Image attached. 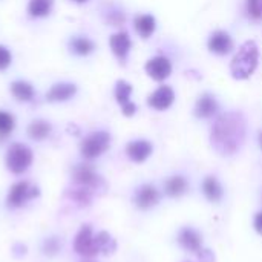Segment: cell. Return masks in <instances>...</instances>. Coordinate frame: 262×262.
Returning <instances> with one entry per match:
<instances>
[{"label":"cell","instance_id":"cell-1","mask_svg":"<svg viewBox=\"0 0 262 262\" xmlns=\"http://www.w3.org/2000/svg\"><path fill=\"white\" fill-rule=\"evenodd\" d=\"M246 118L241 112L223 114L213 124L212 144L223 155H233L244 143Z\"/></svg>","mask_w":262,"mask_h":262},{"label":"cell","instance_id":"cell-2","mask_svg":"<svg viewBox=\"0 0 262 262\" xmlns=\"http://www.w3.org/2000/svg\"><path fill=\"white\" fill-rule=\"evenodd\" d=\"M258 60H259V51H258L256 43L252 40L246 41L238 49L236 55L232 60V64H230L232 75L238 80L249 78L255 72L258 66Z\"/></svg>","mask_w":262,"mask_h":262},{"label":"cell","instance_id":"cell-3","mask_svg":"<svg viewBox=\"0 0 262 262\" xmlns=\"http://www.w3.org/2000/svg\"><path fill=\"white\" fill-rule=\"evenodd\" d=\"M31 163H32V150L28 146L15 143L8 149L6 166L12 173L15 175L23 173L25 170H28Z\"/></svg>","mask_w":262,"mask_h":262},{"label":"cell","instance_id":"cell-4","mask_svg":"<svg viewBox=\"0 0 262 262\" xmlns=\"http://www.w3.org/2000/svg\"><path fill=\"white\" fill-rule=\"evenodd\" d=\"M109 144H111V135L107 132H92L81 141L80 150L86 160H94L101 154H104Z\"/></svg>","mask_w":262,"mask_h":262},{"label":"cell","instance_id":"cell-5","mask_svg":"<svg viewBox=\"0 0 262 262\" xmlns=\"http://www.w3.org/2000/svg\"><path fill=\"white\" fill-rule=\"evenodd\" d=\"M72 177H74V183L75 184L88 187L92 192H97L100 187H103V180L94 172V169L89 164H78L74 169Z\"/></svg>","mask_w":262,"mask_h":262},{"label":"cell","instance_id":"cell-6","mask_svg":"<svg viewBox=\"0 0 262 262\" xmlns=\"http://www.w3.org/2000/svg\"><path fill=\"white\" fill-rule=\"evenodd\" d=\"M74 249L78 255L81 256H88L92 258L95 256L100 250L98 246L95 243V236H92V229L91 226H83L81 230L78 232L75 243H74Z\"/></svg>","mask_w":262,"mask_h":262},{"label":"cell","instance_id":"cell-7","mask_svg":"<svg viewBox=\"0 0 262 262\" xmlns=\"http://www.w3.org/2000/svg\"><path fill=\"white\" fill-rule=\"evenodd\" d=\"M38 189L37 187H32L29 186V183L26 181H20L17 184H14L9 190V195H8V206L11 207H20L23 206L26 201L38 196Z\"/></svg>","mask_w":262,"mask_h":262},{"label":"cell","instance_id":"cell-8","mask_svg":"<svg viewBox=\"0 0 262 262\" xmlns=\"http://www.w3.org/2000/svg\"><path fill=\"white\" fill-rule=\"evenodd\" d=\"M146 72L149 74L150 78L157 80V81H163L166 80L170 72H172V64L169 61V58L166 57H154L146 63Z\"/></svg>","mask_w":262,"mask_h":262},{"label":"cell","instance_id":"cell-9","mask_svg":"<svg viewBox=\"0 0 262 262\" xmlns=\"http://www.w3.org/2000/svg\"><path fill=\"white\" fill-rule=\"evenodd\" d=\"M175 100V92L170 86H161L158 88L147 100L149 106L157 109V111H164L167 107H170V104Z\"/></svg>","mask_w":262,"mask_h":262},{"label":"cell","instance_id":"cell-10","mask_svg":"<svg viewBox=\"0 0 262 262\" xmlns=\"http://www.w3.org/2000/svg\"><path fill=\"white\" fill-rule=\"evenodd\" d=\"M209 49L220 55L229 54L233 49V40L227 32L216 31L215 34H212V37L209 40Z\"/></svg>","mask_w":262,"mask_h":262},{"label":"cell","instance_id":"cell-11","mask_svg":"<svg viewBox=\"0 0 262 262\" xmlns=\"http://www.w3.org/2000/svg\"><path fill=\"white\" fill-rule=\"evenodd\" d=\"M77 92V86L72 83H57L54 84L48 94H46V100L51 103H58V101H66L69 98H72Z\"/></svg>","mask_w":262,"mask_h":262},{"label":"cell","instance_id":"cell-12","mask_svg":"<svg viewBox=\"0 0 262 262\" xmlns=\"http://www.w3.org/2000/svg\"><path fill=\"white\" fill-rule=\"evenodd\" d=\"M111 43V49L112 52L115 54V57L120 60V61H124L127 58V54H129V49H130V37L127 32H118V34H114L109 40Z\"/></svg>","mask_w":262,"mask_h":262},{"label":"cell","instance_id":"cell-13","mask_svg":"<svg viewBox=\"0 0 262 262\" xmlns=\"http://www.w3.org/2000/svg\"><path fill=\"white\" fill-rule=\"evenodd\" d=\"M126 152L129 158L135 163H143L152 154V144L144 140H137L127 144Z\"/></svg>","mask_w":262,"mask_h":262},{"label":"cell","instance_id":"cell-14","mask_svg":"<svg viewBox=\"0 0 262 262\" xmlns=\"http://www.w3.org/2000/svg\"><path fill=\"white\" fill-rule=\"evenodd\" d=\"M216 111H218V103H216L215 97H212V95H209V94H204V95L196 101L195 114H196V117H200V118H210Z\"/></svg>","mask_w":262,"mask_h":262},{"label":"cell","instance_id":"cell-15","mask_svg":"<svg viewBox=\"0 0 262 262\" xmlns=\"http://www.w3.org/2000/svg\"><path fill=\"white\" fill-rule=\"evenodd\" d=\"M135 203L140 209H149L158 203V192L154 186H143L135 196Z\"/></svg>","mask_w":262,"mask_h":262},{"label":"cell","instance_id":"cell-16","mask_svg":"<svg viewBox=\"0 0 262 262\" xmlns=\"http://www.w3.org/2000/svg\"><path fill=\"white\" fill-rule=\"evenodd\" d=\"M134 25H135V31H137L143 38H149V37L154 34L155 26H157V25H155V18H154L152 15H147V14L135 17Z\"/></svg>","mask_w":262,"mask_h":262},{"label":"cell","instance_id":"cell-17","mask_svg":"<svg viewBox=\"0 0 262 262\" xmlns=\"http://www.w3.org/2000/svg\"><path fill=\"white\" fill-rule=\"evenodd\" d=\"M11 94L18 100V101H31L34 98V88L23 80H17L11 84Z\"/></svg>","mask_w":262,"mask_h":262},{"label":"cell","instance_id":"cell-18","mask_svg":"<svg viewBox=\"0 0 262 262\" xmlns=\"http://www.w3.org/2000/svg\"><path fill=\"white\" fill-rule=\"evenodd\" d=\"M51 124L45 120H35L29 124L28 127V135L35 140V141H41L45 140L49 134H51Z\"/></svg>","mask_w":262,"mask_h":262},{"label":"cell","instance_id":"cell-19","mask_svg":"<svg viewBox=\"0 0 262 262\" xmlns=\"http://www.w3.org/2000/svg\"><path fill=\"white\" fill-rule=\"evenodd\" d=\"M180 243L184 249L190 250V252H200V247H201V236L192 230V229H186L181 232L180 235Z\"/></svg>","mask_w":262,"mask_h":262},{"label":"cell","instance_id":"cell-20","mask_svg":"<svg viewBox=\"0 0 262 262\" xmlns=\"http://www.w3.org/2000/svg\"><path fill=\"white\" fill-rule=\"evenodd\" d=\"M54 0H29L28 12L31 17H45L51 12Z\"/></svg>","mask_w":262,"mask_h":262},{"label":"cell","instance_id":"cell-21","mask_svg":"<svg viewBox=\"0 0 262 262\" xmlns=\"http://www.w3.org/2000/svg\"><path fill=\"white\" fill-rule=\"evenodd\" d=\"M71 49L77 54V55H89L94 51V41L86 38V37H74L71 40Z\"/></svg>","mask_w":262,"mask_h":262},{"label":"cell","instance_id":"cell-22","mask_svg":"<svg viewBox=\"0 0 262 262\" xmlns=\"http://www.w3.org/2000/svg\"><path fill=\"white\" fill-rule=\"evenodd\" d=\"M203 189H204L206 196H207L210 201H213V203L220 201L221 196H223V189H221L220 183H218L215 178H212V177L206 178V181H204V184H203Z\"/></svg>","mask_w":262,"mask_h":262},{"label":"cell","instance_id":"cell-23","mask_svg":"<svg viewBox=\"0 0 262 262\" xmlns=\"http://www.w3.org/2000/svg\"><path fill=\"white\" fill-rule=\"evenodd\" d=\"M130 94H132V86L124 80H118L115 84V98L121 107L130 103Z\"/></svg>","mask_w":262,"mask_h":262},{"label":"cell","instance_id":"cell-24","mask_svg":"<svg viewBox=\"0 0 262 262\" xmlns=\"http://www.w3.org/2000/svg\"><path fill=\"white\" fill-rule=\"evenodd\" d=\"M187 183L183 177H173L166 181V192L170 196H180L186 192Z\"/></svg>","mask_w":262,"mask_h":262},{"label":"cell","instance_id":"cell-25","mask_svg":"<svg viewBox=\"0 0 262 262\" xmlns=\"http://www.w3.org/2000/svg\"><path fill=\"white\" fill-rule=\"evenodd\" d=\"M95 243H97V246H98V250L103 252L104 255H109V253L115 252V249H117L115 241H114L112 236H111L109 233H106V232H100V233L95 236Z\"/></svg>","mask_w":262,"mask_h":262},{"label":"cell","instance_id":"cell-26","mask_svg":"<svg viewBox=\"0 0 262 262\" xmlns=\"http://www.w3.org/2000/svg\"><path fill=\"white\" fill-rule=\"evenodd\" d=\"M14 126H15L14 117L5 111H0V141L5 140L14 130Z\"/></svg>","mask_w":262,"mask_h":262},{"label":"cell","instance_id":"cell-27","mask_svg":"<svg viewBox=\"0 0 262 262\" xmlns=\"http://www.w3.org/2000/svg\"><path fill=\"white\" fill-rule=\"evenodd\" d=\"M11 52L6 46L0 45V71H5L9 64H11Z\"/></svg>","mask_w":262,"mask_h":262},{"label":"cell","instance_id":"cell-28","mask_svg":"<svg viewBox=\"0 0 262 262\" xmlns=\"http://www.w3.org/2000/svg\"><path fill=\"white\" fill-rule=\"evenodd\" d=\"M249 12L253 18H262V0H249Z\"/></svg>","mask_w":262,"mask_h":262},{"label":"cell","instance_id":"cell-29","mask_svg":"<svg viewBox=\"0 0 262 262\" xmlns=\"http://www.w3.org/2000/svg\"><path fill=\"white\" fill-rule=\"evenodd\" d=\"M200 262H213L215 261V256L210 250H201L200 252Z\"/></svg>","mask_w":262,"mask_h":262},{"label":"cell","instance_id":"cell-30","mask_svg":"<svg viewBox=\"0 0 262 262\" xmlns=\"http://www.w3.org/2000/svg\"><path fill=\"white\" fill-rule=\"evenodd\" d=\"M45 250H46V253H48V250H49V253H55L57 250H58V244H57V239H49V241H46V244H45Z\"/></svg>","mask_w":262,"mask_h":262},{"label":"cell","instance_id":"cell-31","mask_svg":"<svg viewBox=\"0 0 262 262\" xmlns=\"http://www.w3.org/2000/svg\"><path fill=\"white\" fill-rule=\"evenodd\" d=\"M255 227H256V230L259 233H262V213L256 215V218H255Z\"/></svg>","mask_w":262,"mask_h":262},{"label":"cell","instance_id":"cell-32","mask_svg":"<svg viewBox=\"0 0 262 262\" xmlns=\"http://www.w3.org/2000/svg\"><path fill=\"white\" fill-rule=\"evenodd\" d=\"M259 144H261V147H262V132L259 134Z\"/></svg>","mask_w":262,"mask_h":262},{"label":"cell","instance_id":"cell-33","mask_svg":"<svg viewBox=\"0 0 262 262\" xmlns=\"http://www.w3.org/2000/svg\"><path fill=\"white\" fill-rule=\"evenodd\" d=\"M74 2H78V3H81V2H86V0H74Z\"/></svg>","mask_w":262,"mask_h":262}]
</instances>
